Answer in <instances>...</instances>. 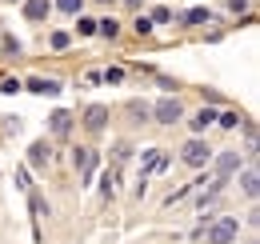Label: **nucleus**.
I'll list each match as a JSON object with an SVG mask.
<instances>
[{"label":"nucleus","instance_id":"obj_28","mask_svg":"<svg viewBox=\"0 0 260 244\" xmlns=\"http://www.w3.org/2000/svg\"><path fill=\"white\" fill-rule=\"evenodd\" d=\"M228 8H232V12H244V8H248V0H228Z\"/></svg>","mask_w":260,"mask_h":244},{"label":"nucleus","instance_id":"obj_31","mask_svg":"<svg viewBox=\"0 0 260 244\" xmlns=\"http://www.w3.org/2000/svg\"><path fill=\"white\" fill-rule=\"evenodd\" d=\"M248 244H256V236H252V240H248Z\"/></svg>","mask_w":260,"mask_h":244},{"label":"nucleus","instance_id":"obj_16","mask_svg":"<svg viewBox=\"0 0 260 244\" xmlns=\"http://www.w3.org/2000/svg\"><path fill=\"white\" fill-rule=\"evenodd\" d=\"M52 8L64 12V16H80L84 12V0H52Z\"/></svg>","mask_w":260,"mask_h":244},{"label":"nucleus","instance_id":"obj_32","mask_svg":"<svg viewBox=\"0 0 260 244\" xmlns=\"http://www.w3.org/2000/svg\"><path fill=\"white\" fill-rule=\"evenodd\" d=\"M8 4H16V0H8Z\"/></svg>","mask_w":260,"mask_h":244},{"label":"nucleus","instance_id":"obj_25","mask_svg":"<svg viewBox=\"0 0 260 244\" xmlns=\"http://www.w3.org/2000/svg\"><path fill=\"white\" fill-rule=\"evenodd\" d=\"M152 28H156V24H152L148 16H136V36H148Z\"/></svg>","mask_w":260,"mask_h":244},{"label":"nucleus","instance_id":"obj_6","mask_svg":"<svg viewBox=\"0 0 260 244\" xmlns=\"http://www.w3.org/2000/svg\"><path fill=\"white\" fill-rule=\"evenodd\" d=\"M160 172H168V152L164 148H148L140 156V176L148 180V176H160Z\"/></svg>","mask_w":260,"mask_h":244},{"label":"nucleus","instance_id":"obj_7","mask_svg":"<svg viewBox=\"0 0 260 244\" xmlns=\"http://www.w3.org/2000/svg\"><path fill=\"white\" fill-rule=\"evenodd\" d=\"M244 168V160H240V152L236 148H228V152H220L216 160H212V172H216V180H228V176H236Z\"/></svg>","mask_w":260,"mask_h":244},{"label":"nucleus","instance_id":"obj_23","mask_svg":"<svg viewBox=\"0 0 260 244\" xmlns=\"http://www.w3.org/2000/svg\"><path fill=\"white\" fill-rule=\"evenodd\" d=\"M20 48H24V44H20L16 36H4V44H0V52H4V56H16Z\"/></svg>","mask_w":260,"mask_h":244},{"label":"nucleus","instance_id":"obj_1","mask_svg":"<svg viewBox=\"0 0 260 244\" xmlns=\"http://www.w3.org/2000/svg\"><path fill=\"white\" fill-rule=\"evenodd\" d=\"M200 240H204V244H236V240H240V220H236V216L212 220L208 228H200Z\"/></svg>","mask_w":260,"mask_h":244},{"label":"nucleus","instance_id":"obj_29","mask_svg":"<svg viewBox=\"0 0 260 244\" xmlns=\"http://www.w3.org/2000/svg\"><path fill=\"white\" fill-rule=\"evenodd\" d=\"M140 4H144V0H124V8H132V12H136Z\"/></svg>","mask_w":260,"mask_h":244},{"label":"nucleus","instance_id":"obj_24","mask_svg":"<svg viewBox=\"0 0 260 244\" xmlns=\"http://www.w3.org/2000/svg\"><path fill=\"white\" fill-rule=\"evenodd\" d=\"M128 116H132V120H148V108H140V100H132V104H128Z\"/></svg>","mask_w":260,"mask_h":244},{"label":"nucleus","instance_id":"obj_5","mask_svg":"<svg viewBox=\"0 0 260 244\" xmlns=\"http://www.w3.org/2000/svg\"><path fill=\"white\" fill-rule=\"evenodd\" d=\"M108 116H112V108H108V104H88L80 124H84V132H88V136H100V132L108 128Z\"/></svg>","mask_w":260,"mask_h":244},{"label":"nucleus","instance_id":"obj_27","mask_svg":"<svg viewBox=\"0 0 260 244\" xmlns=\"http://www.w3.org/2000/svg\"><path fill=\"white\" fill-rule=\"evenodd\" d=\"M0 92H20V80H0Z\"/></svg>","mask_w":260,"mask_h":244},{"label":"nucleus","instance_id":"obj_11","mask_svg":"<svg viewBox=\"0 0 260 244\" xmlns=\"http://www.w3.org/2000/svg\"><path fill=\"white\" fill-rule=\"evenodd\" d=\"M20 4H24V20H32V24H40L52 12V0H20Z\"/></svg>","mask_w":260,"mask_h":244},{"label":"nucleus","instance_id":"obj_15","mask_svg":"<svg viewBox=\"0 0 260 244\" xmlns=\"http://www.w3.org/2000/svg\"><path fill=\"white\" fill-rule=\"evenodd\" d=\"M128 156H132V140H116V148H112V172H116Z\"/></svg>","mask_w":260,"mask_h":244},{"label":"nucleus","instance_id":"obj_14","mask_svg":"<svg viewBox=\"0 0 260 244\" xmlns=\"http://www.w3.org/2000/svg\"><path fill=\"white\" fill-rule=\"evenodd\" d=\"M28 88L40 92V96H56V92H60V80H44V76H36V80H28Z\"/></svg>","mask_w":260,"mask_h":244},{"label":"nucleus","instance_id":"obj_22","mask_svg":"<svg viewBox=\"0 0 260 244\" xmlns=\"http://www.w3.org/2000/svg\"><path fill=\"white\" fill-rule=\"evenodd\" d=\"M76 32L80 36H96V20L92 16H76Z\"/></svg>","mask_w":260,"mask_h":244},{"label":"nucleus","instance_id":"obj_2","mask_svg":"<svg viewBox=\"0 0 260 244\" xmlns=\"http://www.w3.org/2000/svg\"><path fill=\"white\" fill-rule=\"evenodd\" d=\"M208 160H212V148H208L204 136H188L180 144V164L184 168H208Z\"/></svg>","mask_w":260,"mask_h":244},{"label":"nucleus","instance_id":"obj_3","mask_svg":"<svg viewBox=\"0 0 260 244\" xmlns=\"http://www.w3.org/2000/svg\"><path fill=\"white\" fill-rule=\"evenodd\" d=\"M72 164H76V176H80V188H88V184L96 180V164H100V152L92 144H80L76 152H72Z\"/></svg>","mask_w":260,"mask_h":244},{"label":"nucleus","instance_id":"obj_20","mask_svg":"<svg viewBox=\"0 0 260 244\" xmlns=\"http://www.w3.org/2000/svg\"><path fill=\"white\" fill-rule=\"evenodd\" d=\"M100 84H124V68H100Z\"/></svg>","mask_w":260,"mask_h":244},{"label":"nucleus","instance_id":"obj_13","mask_svg":"<svg viewBox=\"0 0 260 244\" xmlns=\"http://www.w3.org/2000/svg\"><path fill=\"white\" fill-rule=\"evenodd\" d=\"M208 20H212V12H208L204 4H196V8H188V12L180 16V24H184V28H196V24H208Z\"/></svg>","mask_w":260,"mask_h":244},{"label":"nucleus","instance_id":"obj_26","mask_svg":"<svg viewBox=\"0 0 260 244\" xmlns=\"http://www.w3.org/2000/svg\"><path fill=\"white\" fill-rule=\"evenodd\" d=\"M16 188H24V192H28V188H32V176H28V172H24V168H20V172H16Z\"/></svg>","mask_w":260,"mask_h":244},{"label":"nucleus","instance_id":"obj_19","mask_svg":"<svg viewBox=\"0 0 260 244\" xmlns=\"http://www.w3.org/2000/svg\"><path fill=\"white\" fill-rule=\"evenodd\" d=\"M48 48H52V52H68V48H72V36H68V32H52V36H48Z\"/></svg>","mask_w":260,"mask_h":244},{"label":"nucleus","instance_id":"obj_8","mask_svg":"<svg viewBox=\"0 0 260 244\" xmlns=\"http://www.w3.org/2000/svg\"><path fill=\"white\" fill-rule=\"evenodd\" d=\"M48 164H52V144H48V140H32V144H28V168H32V172H44Z\"/></svg>","mask_w":260,"mask_h":244},{"label":"nucleus","instance_id":"obj_21","mask_svg":"<svg viewBox=\"0 0 260 244\" xmlns=\"http://www.w3.org/2000/svg\"><path fill=\"white\" fill-rule=\"evenodd\" d=\"M96 32H100V36H108V40H116V36H120V24L108 16V20H96Z\"/></svg>","mask_w":260,"mask_h":244},{"label":"nucleus","instance_id":"obj_12","mask_svg":"<svg viewBox=\"0 0 260 244\" xmlns=\"http://www.w3.org/2000/svg\"><path fill=\"white\" fill-rule=\"evenodd\" d=\"M212 124H216V108H212V104H204V108H200V112L192 116V132L200 136V132H208Z\"/></svg>","mask_w":260,"mask_h":244},{"label":"nucleus","instance_id":"obj_18","mask_svg":"<svg viewBox=\"0 0 260 244\" xmlns=\"http://www.w3.org/2000/svg\"><path fill=\"white\" fill-rule=\"evenodd\" d=\"M148 20H152V24H172V20H176V12H172V8H168V4H156V8H152V16H148Z\"/></svg>","mask_w":260,"mask_h":244},{"label":"nucleus","instance_id":"obj_4","mask_svg":"<svg viewBox=\"0 0 260 244\" xmlns=\"http://www.w3.org/2000/svg\"><path fill=\"white\" fill-rule=\"evenodd\" d=\"M148 116L156 124H180L184 120V104H180V96H164V100H156V108Z\"/></svg>","mask_w":260,"mask_h":244},{"label":"nucleus","instance_id":"obj_30","mask_svg":"<svg viewBox=\"0 0 260 244\" xmlns=\"http://www.w3.org/2000/svg\"><path fill=\"white\" fill-rule=\"evenodd\" d=\"M96 4H116V0H96Z\"/></svg>","mask_w":260,"mask_h":244},{"label":"nucleus","instance_id":"obj_17","mask_svg":"<svg viewBox=\"0 0 260 244\" xmlns=\"http://www.w3.org/2000/svg\"><path fill=\"white\" fill-rule=\"evenodd\" d=\"M112 196H116V172L108 168V172H104V180H100V200H112Z\"/></svg>","mask_w":260,"mask_h":244},{"label":"nucleus","instance_id":"obj_10","mask_svg":"<svg viewBox=\"0 0 260 244\" xmlns=\"http://www.w3.org/2000/svg\"><path fill=\"white\" fill-rule=\"evenodd\" d=\"M240 192H244V200H256L260 192V172L248 164V168H240Z\"/></svg>","mask_w":260,"mask_h":244},{"label":"nucleus","instance_id":"obj_9","mask_svg":"<svg viewBox=\"0 0 260 244\" xmlns=\"http://www.w3.org/2000/svg\"><path fill=\"white\" fill-rule=\"evenodd\" d=\"M68 132H72V112H68V108H52V112H48V136L64 140Z\"/></svg>","mask_w":260,"mask_h":244}]
</instances>
